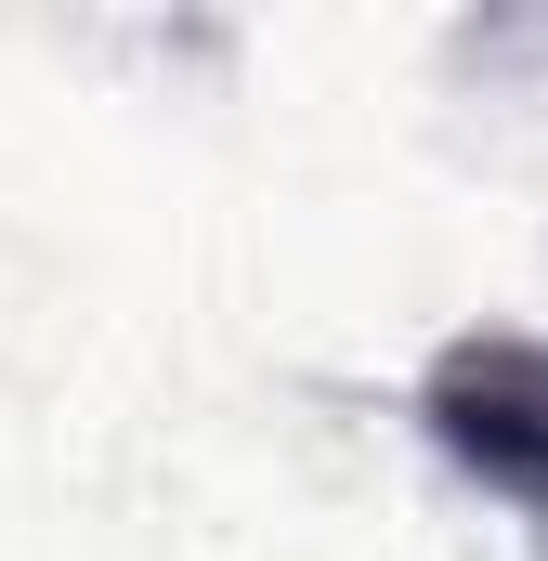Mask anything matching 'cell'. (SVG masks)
Returning <instances> with one entry per match:
<instances>
[{
	"label": "cell",
	"mask_w": 548,
	"mask_h": 561,
	"mask_svg": "<svg viewBox=\"0 0 548 561\" xmlns=\"http://www.w3.org/2000/svg\"><path fill=\"white\" fill-rule=\"evenodd\" d=\"M406 405H418L431 457L457 483H483L523 523H548V340L536 327H457V340H431Z\"/></svg>",
	"instance_id": "6da1fadb"
}]
</instances>
